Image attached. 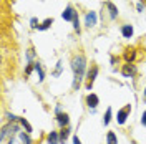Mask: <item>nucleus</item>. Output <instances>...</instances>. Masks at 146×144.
Instances as JSON below:
<instances>
[{
    "mask_svg": "<svg viewBox=\"0 0 146 144\" xmlns=\"http://www.w3.org/2000/svg\"><path fill=\"white\" fill-rule=\"evenodd\" d=\"M72 70L75 73V78L80 81L83 78V75H85V70H86V60H85V56L83 55H78V56H75L72 61Z\"/></svg>",
    "mask_w": 146,
    "mask_h": 144,
    "instance_id": "1",
    "label": "nucleus"
},
{
    "mask_svg": "<svg viewBox=\"0 0 146 144\" xmlns=\"http://www.w3.org/2000/svg\"><path fill=\"white\" fill-rule=\"evenodd\" d=\"M129 111H131V104H128L126 108H123L121 111H118V116H116V121H118V124H125V123H126Z\"/></svg>",
    "mask_w": 146,
    "mask_h": 144,
    "instance_id": "2",
    "label": "nucleus"
},
{
    "mask_svg": "<svg viewBox=\"0 0 146 144\" xmlns=\"http://www.w3.org/2000/svg\"><path fill=\"white\" fill-rule=\"evenodd\" d=\"M62 17H63V20H72V22H73L75 18L78 17V13H76V12L73 10V7H72V5H68V7L65 9V12L62 13Z\"/></svg>",
    "mask_w": 146,
    "mask_h": 144,
    "instance_id": "3",
    "label": "nucleus"
},
{
    "mask_svg": "<svg viewBox=\"0 0 146 144\" xmlns=\"http://www.w3.org/2000/svg\"><path fill=\"white\" fill-rule=\"evenodd\" d=\"M96 75H98V66H93L90 71H88V85H86V90L93 88V81L96 80Z\"/></svg>",
    "mask_w": 146,
    "mask_h": 144,
    "instance_id": "4",
    "label": "nucleus"
},
{
    "mask_svg": "<svg viewBox=\"0 0 146 144\" xmlns=\"http://www.w3.org/2000/svg\"><path fill=\"white\" fill-rule=\"evenodd\" d=\"M96 20H98L96 12H88L86 17H85V25H86V27H95V25H96Z\"/></svg>",
    "mask_w": 146,
    "mask_h": 144,
    "instance_id": "5",
    "label": "nucleus"
},
{
    "mask_svg": "<svg viewBox=\"0 0 146 144\" xmlns=\"http://www.w3.org/2000/svg\"><path fill=\"white\" fill-rule=\"evenodd\" d=\"M121 73H123L125 76H133V75L136 73V66H135V65H131V63L123 65V70H121Z\"/></svg>",
    "mask_w": 146,
    "mask_h": 144,
    "instance_id": "6",
    "label": "nucleus"
},
{
    "mask_svg": "<svg viewBox=\"0 0 146 144\" xmlns=\"http://www.w3.org/2000/svg\"><path fill=\"white\" fill-rule=\"evenodd\" d=\"M98 103H100V99H98V96H96L95 93H90V94L86 96V104H88L90 108H96Z\"/></svg>",
    "mask_w": 146,
    "mask_h": 144,
    "instance_id": "7",
    "label": "nucleus"
},
{
    "mask_svg": "<svg viewBox=\"0 0 146 144\" xmlns=\"http://www.w3.org/2000/svg\"><path fill=\"white\" fill-rule=\"evenodd\" d=\"M56 121H58V124L60 126H63V127H66L68 126V123H70V118H68V114L66 113H58V116H56Z\"/></svg>",
    "mask_w": 146,
    "mask_h": 144,
    "instance_id": "8",
    "label": "nucleus"
},
{
    "mask_svg": "<svg viewBox=\"0 0 146 144\" xmlns=\"http://www.w3.org/2000/svg\"><path fill=\"white\" fill-rule=\"evenodd\" d=\"M46 139H48V144H58L60 143V134H58L56 131H52Z\"/></svg>",
    "mask_w": 146,
    "mask_h": 144,
    "instance_id": "9",
    "label": "nucleus"
},
{
    "mask_svg": "<svg viewBox=\"0 0 146 144\" xmlns=\"http://www.w3.org/2000/svg\"><path fill=\"white\" fill-rule=\"evenodd\" d=\"M121 33H123L125 38H131L133 36V27L131 25H125V27L121 28Z\"/></svg>",
    "mask_w": 146,
    "mask_h": 144,
    "instance_id": "10",
    "label": "nucleus"
},
{
    "mask_svg": "<svg viewBox=\"0 0 146 144\" xmlns=\"http://www.w3.org/2000/svg\"><path fill=\"white\" fill-rule=\"evenodd\" d=\"M106 7H108V10H110V17H111V18H116V17H118V9H116L111 2H108V3H106Z\"/></svg>",
    "mask_w": 146,
    "mask_h": 144,
    "instance_id": "11",
    "label": "nucleus"
},
{
    "mask_svg": "<svg viewBox=\"0 0 146 144\" xmlns=\"http://www.w3.org/2000/svg\"><path fill=\"white\" fill-rule=\"evenodd\" d=\"M106 143H108V144H118V139H116L115 133H111V131H110L108 134H106Z\"/></svg>",
    "mask_w": 146,
    "mask_h": 144,
    "instance_id": "12",
    "label": "nucleus"
},
{
    "mask_svg": "<svg viewBox=\"0 0 146 144\" xmlns=\"http://www.w3.org/2000/svg\"><path fill=\"white\" fill-rule=\"evenodd\" d=\"M135 56H136V53H135L133 50H128L126 53H125V60H126V63H131V61L135 60Z\"/></svg>",
    "mask_w": 146,
    "mask_h": 144,
    "instance_id": "13",
    "label": "nucleus"
},
{
    "mask_svg": "<svg viewBox=\"0 0 146 144\" xmlns=\"http://www.w3.org/2000/svg\"><path fill=\"white\" fill-rule=\"evenodd\" d=\"M52 23H53V18H46L42 25H38V30H46V28H50Z\"/></svg>",
    "mask_w": 146,
    "mask_h": 144,
    "instance_id": "14",
    "label": "nucleus"
},
{
    "mask_svg": "<svg viewBox=\"0 0 146 144\" xmlns=\"http://www.w3.org/2000/svg\"><path fill=\"white\" fill-rule=\"evenodd\" d=\"M35 71L38 73V80H40V81H43L45 75H43V70H42V65H40V63H35Z\"/></svg>",
    "mask_w": 146,
    "mask_h": 144,
    "instance_id": "15",
    "label": "nucleus"
},
{
    "mask_svg": "<svg viewBox=\"0 0 146 144\" xmlns=\"http://www.w3.org/2000/svg\"><path fill=\"white\" fill-rule=\"evenodd\" d=\"M18 121H20V124H22V126H23L25 129H27V133H32V126H30V123H28V121L25 119V118H20Z\"/></svg>",
    "mask_w": 146,
    "mask_h": 144,
    "instance_id": "16",
    "label": "nucleus"
},
{
    "mask_svg": "<svg viewBox=\"0 0 146 144\" xmlns=\"http://www.w3.org/2000/svg\"><path fill=\"white\" fill-rule=\"evenodd\" d=\"M110 119H111V108L106 109V114H105V118H103V124H105V126L110 123Z\"/></svg>",
    "mask_w": 146,
    "mask_h": 144,
    "instance_id": "17",
    "label": "nucleus"
},
{
    "mask_svg": "<svg viewBox=\"0 0 146 144\" xmlns=\"http://www.w3.org/2000/svg\"><path fill=\"white\" fill-rule=\"evenodd\" d=\"M20 139H22L23 144H32V139H30L28 134H25V133H20Z\"/></svg>",
    "mask_w": 146,
    "mask_h": 144,
    "instance_id": "18",
    "label": "nucleus"
},
{
    "mask_svg": "<svg viewBox=\"0 0 146 144\" xmlns=\"http://www.w3.org/2000/svg\"><path fill=\"white\" fill-rule=\"evenodd\" d=\"M68 133H70V131H68V129H66V127H65L63 131H62V133H60V141H65V139H66V137H68Z\"/></svg>",
    "mask_w": 146,
    "mask_h": 144,
    "instance_id": "19",
    "label": "nucleus"
},
{
    "mask_svg": "<svg viewBox=\"0 0 146 144\" xmlns=\"http://www.w3.org/2000/svg\"><path fill=\"white\" fill-rule=\"evenodd\" d=\"M33 70H35V63H30L27 66V70H25V73H27V75H30V73L33 71Z\"/></svg>",
    "mask_w": 146,
    "mask_h": 144,
    "instance_id": "20",
    "label": "nucleus"
},
{
    "mask_svg": "<svg viewBox=\"0 0 146 144\" xmlns=\"http://www.w3.org/2000/svg\"><path fill=\"white\" fill-rule=\"evenodd\" d=\"M73 27H75V30H76V32H80V22H78V17L73 20Z\"/></svg>",
    "mask_w": 146,
    "mask_h": 144,
    "instance_id": "21",
    "label": "nucleus"
},
{
    "mask_svg": "<svg viewBox=\"0 0 146 144\" xmlns=\"http://www.w3.org/2000/svg\"><path fill=\"white\" fill-rule=\"evenodd\" d=\"M36 23H38V20H36V18H32V20H30V25H32V28H38V25H36Z\"/></svg>",
    "mask_w": 146,
    "mask_h": 144,
    "instance_id": "22",
    "label": "nucleus"
},
{
    "mask_svg": "<svg viewBox=\"0 0 146 144\" xmlns=\"http://www.w3.org/2000/svg\"><path fill=\"white\" fill-rule=\"evenodd\" d=\"M20 118H17L15 114H9V121H18Z\"/></svg>",
    "mask_w": 146,
    "mask_h": 144,
    "instance_id": "23",
    "label": "nucleus"
},
{
    "mask_svg": "<svg viewBox=\"0 0 146 144\" xmlns=\"http://www.w3.org/2000/svg\"><path fill=\"white\" fill-rule=\"evenodd\" d=\"M73 144H82V141H80L78 136H73Z\"/></svg>",
    "mask_w": 146,
    "mask_h": 144,
    "instance_id": "24",
    "label": "nucleus"
},
{
    "mask_svg": "<svg viewBox=\"0 0 146 144\" xmlns=\"http://www.w3.org/2000/svg\"><path fill=\"white\" fill-rule=\"evenodd\" d=\"M27 56H28V60H32V58H33V50H32V48H30V50H28Z\"/></svg>",
    "mask_w": 146,
    "mask_h": 144,
    "instance_id": "25",
    "label": "nucleus"
},
{
    "mask_svg": "<svg viewBox=\"0 0 146 144\" xmlns=\"http://www.w3.org/2000/svg\"><path fill=\"white\" fill-rule=\"evenodd\" d=\"M141 123H143V126H146V111L143 113V116H141Z\"/></svg>",
    "mask_w": 146,
    "mask_h": 144,
    "instance_id": "26",
    "label": "nucleus"
},
{
    "mask_svg": "<svg viewBox=\"0 0 146 144\" xmlns=\"http://www.w3.org/2000/svg\"><path fill=\"white\" fill-rule=\"evenodd\" d=\"M145 96H146V88H145Z\"/></svg>",
    "mask_w": 146,
    "mask_h": 144,
    "instance_id": "27",
    "label": "nucleus"
}]
</instances>
